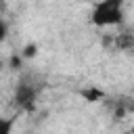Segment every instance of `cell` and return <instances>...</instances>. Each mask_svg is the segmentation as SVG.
Returning <instances> with one entry per match:
<instances>
[{
  "label": "cell",
  "mask_w": 134,
  "mask_h": 134,
  "mask_svg": "<svg viewBox=\"0 0 134 134\" xmlns=\"http://www.w3.org/2000/svg\"><path fill=\"white\" fill-rule=\"evenodd\" d=\"M90 21L96 27H113L124 23V2L121 0H105L92 6Z\"/></svg>",
  "instance_id": "cell-1"
},
{
  "label": "cell",
  "mask_w": 134,
  "mask_h": 134,
  "mask_svg": "<svg viewBox=\"0 0 134 134\" xmlns=\"http://www.w3.org/2000/svg\"><path fill=\"white\" fill-rule=\"evenodd\" d=\"M36 96H38V92L34 90V86H27L25 82L15 90V100H17V105L23 107V109H31V107L36 105Z\"/></svg>",
  "instance_id": "cell-2"
},
{
  "label": "cell",
  "mask_w": 134,
  "mask_h": 134,
  "mask_svg": "<svg viewBox=\"0 0 134 134\" xmlns=\"http://www.w3.org/2000/svg\"><path fill=\"white\" fill-rule=\"evenodd\" d=\"M17 117H0V134H13Z\"/></svg>",
  "instance_id": "cell-3"
},
{
  "label": "cell",
  "mask_w": 134,
  "mask_h": 134,
  "mask_svg": "<svg viewBox=\"0 0 134 134\" xmlns=\"http://www.w3.org/2000/svg\"><path fill=\"white\" fill-rule=\"evenodd\" d=\"M6 38H8V23H6L4 17H0V44H2Z\"/></svg>",
  "instance_id": "cell-4"
},
{
  "label": "cell",
  "mask_w": 134,
  "mask_h": 134,
  "mask_svg": "<svg viewBox=\"0 0 134 134\" xmlns=\"http://www.w3.org/2000/svg\"><path fill=\"white\" fill-rule=\"evenodd\" d=\"M38 50H36V44H29L27 48H25V57H31V54H36Z\"/></svg>",
  "instance_id": "cell-5"
},
{
  "label": "cell",
  "mask_w": 134,
  "mask_h": 134,
  "mask_svg": "<svg viewBox=\"0 0 134 134\" xmlns=\"http://www.w3.org/2000/svg\"><path fill=\"white\" fill-rule=\"evenodd\" d=\"M130 134H134V124H132V128H130Z\"/></svg>",
  "instance_id": "cell-6"
}]
</instances>
